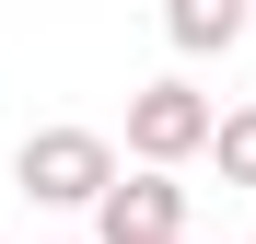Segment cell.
Instances as JSON below:
<instances>
[{
	"mask_svg": "<svg viewBox=\"0 0 256 244\" xmlns=\"http://www.w3.org/2000/svg\"><path fill=\"white\" fill-rule=\"evenodd\" d=\"M12 175H24V198H47V210H105L116 198V140L105 128H35Z\"/></svg>",
	"mask_w": 256,
	"mask_h": 244,
	"instance_id": "6da1fadb",
	"label": "cell"
},
{
	"mask_svg": "<svg viewBox=\"0 0 256 244\" xmlns=\"http://www.w3.org/2000/svg\"><path fill=\"white\" fill-rule=\"evenodd\" d=\"M210 140H222V116H210L198 81H140V93H128V151H140V175H163V163H186Z\"/></svg>",
	"mask_w": 256,
	"mask_h": 244,
	"instance_id": "7a4b0ae2",
	"label": "cell"
},
{
	"mask_svg": "<svg viewBox=\"0 0 256 244\" xmlns=\"http://www.w3.org/2000/svg\"><path fill=\"white\" fill-rule=\"evenodd\" d=\"M94 244H186V186L175 175H116V198L94 210Z\"/></svg>",
	"mask_w": 256,
	"mask_h": 244,
	"instance_id": "3957f363",
	"label": "cell"
},
{
	"mask_svg": "<svg viewBox=\"0 0 256 244\" xmlns=\"http://www.w3.org/2000/svg\"><path fill=\"white\" fill-rule=\"evenodd\" d=\"M233 35H244V12H233V0H175V47H186V58L233 47Z\"/></svg>",
	"mask_w": 256,
	"mask_h": 244,
	"instance_id": "277c9868",
	"label": "cell"
},
{
	"mask_svg": "<svg viewBox=\"0 0 256 244\" xmlns=\"http://www.w3.org/2000/svg\"><path fill=\"white\" fill-rule=\"evenodd\" d=\"M210 151H222V175H233V186H256V105H233V116H222V140H210Z\"/></svg>",
	"mask_w": 256,
	"mask_h": 244,
	"instance_id": "5b68a950",
	"label": "cell"
}]
</instances>
